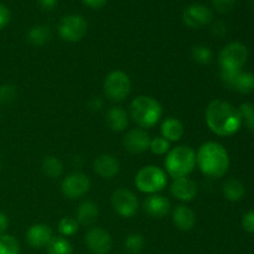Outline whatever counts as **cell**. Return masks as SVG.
<instances>
[{
  "label": "cell",
  "instance_id": "obj_37",
  "mask_svg": "<svg viewBox=\"0 0 254 254\" xmlns=\"http://www.w3.org/2000/svg\"><path fill=\"white\" fill-rule=\"evenodd\" d=\"M212 34L217 37H222L225 36L226 32H227V27L226 25L223 24L222 21H216L215 24L212 25V29H211Z\"/></svg>",
  "mask_w": 254,
  "mask_h": 254
},
{
  "label": "cell",
  "instance_id": "obj_29",
  "mask_svg": "<svg viewBox=\"0 0 254 254\" xmlns=\"http://www.w3.org/2000/svg\"><path fill=\"white\" fill-rule=\"evenodd\" d=\"M145 240L140 233H130L124 240V247L131 254H138L144 250Z\"/></svg>",
  "mask_w": 254,
  "mask_h": 254
},
{
  "label": "cell",
  "instance_id": "obj_19",
  "mask_svg": "<svg viewBox=\"0 0 254 254\" xmlns=\"http://www.w3.org/2000/svg\"><path fill=\"white\" fill-rule=\"evenodd\" d=\"M173 223L178 230L191 231L196 225V215L192 208L186 205H179L173 211Z\"/></svg>",
  "mask_w": 254,
  "mask_h": 254
},
{
  "label": "cell",
  "instance_id": "obj_8",
  "mask_svg": "<svg viewBox=\"0 0 254 254\" xmlns=\"http://www.w3.org/2000/svg\"><path fill=\"white\" fill-rule=\"evenodd\" d=\"M88 30V22L83 16L77 14L67 15L60 20L57 25L59 36L64 41L78 42L86 36Z\"/></svg>",
  "mask_w": 254,
  "mask_h": 254
},
{
  "label": "cell",
  "instance_id": "obj_38",
  "mask_svg": "<svg viewBox=\"0 0 254 254\" xmlns=\"http://www.w3.org/2000/svg\"><path fill=\"white\" fill-rule=\"evenodd\" d=\"M86 6L91 7V9H102L104 5L107 4V0H81Z\"/></svg>",
  "mask_w": 254,
  "mask_h": 254
},
{
  "label": "cell",
  "instance_id": "obj_14",
  "mask_svg": "<svg viewBox=\"0 0 254 254\" xmlns=\"http://www.w3.org/2000/svg\"><path fill=\"white\" fill-rule=\"evenodd\" d=\"M150 140V135L145 129L136 128L129 130L123 136V145L130 154H143L149 150Z\"/></svg>",
  "mask_w": 254,
  "mask_h": 254
},
{
  "label": "cell",
  "instance_id": "obj_39",
  "mask_svg": "<svg viewBox=\"0 0 254 254\" xmlns=\"http://www.w3.org/2000/svg\"><path fill=\"white\" fill-rule=\"evenodd\" d=\"M88 107L92 112L101 111V108L103 107V101H102V98H99V97H93V98L89 101Z\"/></svg>",
  "mask_w": 254,
  "mask_h": 254
},
{
  "label": "cell",
  "instance_id": "obj_13",
  "mask_svg": "<svg viewBox=\"0 0 254 254\" xmlns=\"http://www.w3.org/2000/svg\"><path fill=\"white\" fill-rule=\"evenodd\" d=\"M212 19L211 9L202 4H191L183 11V22L190 29H201L211 24Z\"/></svg>",
  "mask_w": 254,
  "mask_h": 254
},
{
  "label": "cell",
  "instance_id": "obj_27",
  "mask_svg": "<svg viewBox=\"0 0 254 254\" xmlns=\"http://www.w3.org/2000/svg\"><path fill=\"white\" fill-rule=\"evenodd\" d=\"M20 242L11 235H0V254H20Z\"/></svg>",
  "mask_w": 254,
  "mask_h": 254
},
{
  "label": "cell",
  "instance_id": "obj_5",
  "mask_svg": "<svg viewBox=\"0 0 254 254\" xmlns=\"http://www.w3.org/2000/svg\"><path fill=\"white\" fill-rule=\"evenodd\" d=\"M168 174L156 165H146L138 171L135 176V186L140 192L154 195L166 188Z\"/></svg>",
  "mask_w": 254,
  "mask_h": 254
},
{
  "label": "cell",
  "instance_id": "obj_42",
  "mask_svg": "<svg viewBox=\"0 0 254 254\" xmlns=\"http://www.w3.org/2000/svg\"><path fill=\"white\" fill-rule=\"evenodd\" d=\"M1 166H2V164H1V158H0V171H1Z\"/></svg>",
  "mask_w": 254,
  "mask_h": 254
},
{
  "label": "cell",
  "instance_id": "obj_21",
  "mask_svg": "<svg viewBox=\"0 0 254 254\" xmlns=\"http://www.w3.org/2000/svg\"><path fill=\"white\" fill-rule=\"evenodd\" d=\"M106 122L112 131L121 133V131L126 130L127 127H128L129 116L122 107L114 106L111 107L107 112Z\"/></svg>",
  "mask_w": 254,
  "mask_h": 254
},
{
  "label": "cell",
  "instance_id": "obj_23",
  "mask_svg": "<svg viewBox=\"0 0 254 254\" xmlns=\"http://www.w3.org/2000/svg\"><path fill=\"white\" fill-rule=\"evenodd\" d=\"M222 192L226 200L231 201V202H238L245 197L246 189L242 181L238 180V179H228L223 184Z\"/></svg>",
  "mask_w": 254,
  "mask_h": 254
},
{
  "label": "cell",
  "instance_id": "obj_24",
  "mask_svg": "<svg viewBox=\"0 0 254 254\" xmlns=\"http://www.w3.org/2000/svg\"><path fill=\"white\" fill-rule=\"evenodd\" d=\"M51 39V31L45 25H35L27 31V41L34 46H44Z\"/></svg>",
  "mask_w": 254,
  "mask_h": 254
},
{
  "label": "cell",
  "instance_id": "obj_41",
  "mask_svg": "<svg viewBox=\"0 0 254 254\" xmlns=\"http://www.w3.org/2000/svg\"><path fill=\"white\" fill-rule=\"evenodd\" d=\"M40 7L42 10H46V11H50V10L54 9L57 4V0H37Z\"/></svg>",
  "mask_w": 254,
  "mask_h": 254
},
{
  "label": "cell",
  "instance_id": "obj_30",
  "mask_svg": "<svg viewBox=\"0 0 254 254\" xmlns=\"http://www.w3.org/2000/svg\"><path fill=\"white\" fill-rule=\"evenodd\" d=\"M79 223L77 222L76 218L72 217H64L60 220L57 230L62 237H71V236L76 235L78 232Z\"/></svg>",
  "mask_w": 254,
  "mask_h": 254
},
{
  "label": "cell",
  "instance_id": "obj_25",
  "mask_svg": "<svg viewBox=\"0 0 254 254\" xmlns=\"http://www.w3.org/2000/svg\"><path fill=\"white\" fill-rule=\"evenodd\" d=\"M41 169L46 176L50 179H57L62 175L64 173V165H62L61 160L57 159L56 156L49 155L44 158L41 164Z\"/></svg>",
  "mask_w": 254,
  "mask_h": 254
},
{
  "label": "cell",
  "instance_id": "obj_18",
  "mask_svg": "<svg viewBox=\"0 0 254 254\" xmlns=\"http://www.w3.org/2000/svg\"><path fill=\"white\" fill-rule=\"evenodd\" d=\"M144 211L153 218H163L170 212V201L165 196L149 195L143 203Z\"/></svg>",
  "mask_w": 254,
  "mask_h": 254
},
{
  "label": "cell",
  "instance_id": "obj_36",
  "mask_svg": "<svg viewBox=\"0 0 254 254\" xmlns=\"http://www.w3.org/2000/svg\"><path fill=\"white\" fill-rule=\"evenodd\" d=\"M11 19V14H10L9 7L5 6L4 4H0V30L7 26Z\"/></svg>",
  "mask_w": 254,
  "mask_h": 254
},
{
  "label": "cell",
  "instance_id": "obj_17",
  "mask_svg": "<svg viewBox=\"0 0 254 254\" xmlns=\"http://www.w3.org/2000/svg\"><path fill=\"white\" fill-rule=\"evenodd\" d=\"M52 237V230L45 223H35L26 231V242L32 248L46 247Z\"/></svg>",
  "mask_w": 254,
  "mask_h": 254
},
{
  "label": "cell",
  "instance_id": "obj_15",
  "mask_svg": "<svg viewBox=\"0 0 254 254\" xmlns=\"http://www.w3.org/2000/svg\"><path fill=\"white\" fill-rule=\"evenodd\" d=\"M170 192L176 200L181 202H191L197 196L198 188L196 181L185 176V178L174 179L170 186Z\"/></svg>",
  "mask_w": 254,
  "mask_h": 254
},
{
  "label": "cell",
  "instance_id": "obj_31",
  "mask_svg": "<svg viewBox=\"0 0 254 254\" xmlns=\"http://www.w3.org/2000/svg\"><path fill=\"white\" fill-rule=\"evenodd\" d=\"M242 122H245L246 127L251 133L254 134V104L251 102H245L238 108Z\"/></svg>",
  "mask_w": 254,
  "mask_h": 254
},
{
  "label": "cell",
  "instance_id": "obj_26",
  "mask_svg": "<svg viewBox=\"0 0 254 254\" xmlns=\"http://www.w3.org/2000/svg\"><path fill=\"white\" fill-rule=\"evenodd\" d=\"M47 254H73V247L66 237H52L46 246Z\"/></svg>",
  "mask_w": 254,
  "mask_h": 254
},
{
  "label": "cell",
  "instance_id": "obj_4",
  "mask_svg": "<svg viewBox=\"0 0 254 254\" xmlns=\"http://www.w3.org/2000/svg\"><path fill=\"white\" fill-rule=\"evenodd\" d=\"M165 173L173 179L189 176L196 168V151L186 145H179L170 149L166 154Z\"/></svg>",
  "mask_w": 254,
  "mask_h": 254
},
{
  "label": "cell",
  "instance_id": "obj_6",
  "mask_svg": "<svg viewBox=\"0 0 254 254\" xmlns=\"http://www.w3.org/2000/svg\"><path fill=\"white\" fill-rule=\"evenodd\" d=\"M248 59V49L238 41L226 45L218 54L221 72H237L243 68Z\"/></svg>",
  "mask_w": 254,
  "mask_h": 254
},
{
  "label": "cell",
  "instance_id": "obj_2",
  "mask_svg": "<svg viewBox=\"0 0 254 254\" xmlns=\"http://www.w3.org/2000/svg\"><path fill=\"white\" fill-rule=\"evenodd\" d=\"M196 165L208 178H222L230 168V156L222 144L207 141L196 153Z\"/></svg>",
  "mask_w": 254,
  "mask_h": 254
},
{
  "label": "cell",
  "instance_id": "obj_33",
  "mask_svg": "<svg viewBox=\"0 0 254 254\" xmlns=\"http://www.w3.org/2000/svg\"><path fill=\"white\" fill-rule=\"evenodd\" d=\"M16 96L17 89L12 84H2L0 87V103L1 104L11 103L12 101H15Z\"/></svg>",
  "mask_w": 254,
  "mask_h": 254
},
{
  "label": "cell",
  "instance_id": "obj_9",
  "mask_svg": "<svg viewBox=\"0 0 254 254\" xmlns=\"http://www.w3.org/2000/svg\"><path fill=\"white\" fill-rule=\"evenodd\" d=\"M111 202L114 212L123 218L133 217L139 210L138 197L129 189H117L112 195Z\"/></svg>",
  "mask_w": 254,
  "mask_h": 254
},
{
  "label": "cell",
  "instance_id": "obj_20",
  "mask_svg": "<svg viewBox=\"0 0 254 254\" xmlns=\"http://www.w3.org/2000/svg\"><path fill=\"white\" fill-rule=\"evenodd\" d=\"M99 216V208L98 205L93 201H83L79 203L78 208L76 212V220L79 225L82 226H93L97 222Z\"/></svg>",
  "mask_w": 254,
  "mask_h": 254
},
{
  "label": "cell",
  "instance_id": "obj_40",
  "mask_svg": "<svg viewBox=\"0 0 254 254\" xmlns=\"http://www.w3.org/2000/svg\"><path fill=\"white\" fill-rule=\"evenodd\" d=\"M9 217L7 215H5L4 212H0V235L2 233H6L7 228H9Z\"/></svg>",
  "mask_w": 254,
  "mask_h": 254
},
{
  "label": "cell",
  "instance_id": "obj_1",
  "mask_svg": "<svg viewBox=\"0 0 254 254\" xmlns=\"http://www.w3.org/2000/svg\"><path fill=\"white\" fill-rule=\"evenodd\" d=\"M206 124L218 136H231L240 130L242 118L238 108L223 99L210 102L205 112Z\"/></svg>",
  "mask_w": 254,
  "mask_h": 254
},
{
  "label": "cell",
  "instance_id": "obj_3",
  "mask_svg": "<svg viewBox=\"0 0 254 254\" xmlns=\"http://www.w3.org/2000/svg\"><path fill=\"white\" fill-rule=\"evenodd\" d=\"M130 118L141 129L155 127L163 117V107L150 96H138L133 99L129 107Z\"/></svg>",
  "mask_w": 254,
  "mask_h": 254
},
{
  "label": "cell",
  "instance_id": "obj_22",
  "mask_svg": "<svg viewBox=\"0 0 254 254\" xmlns=\"http://www.w3.org/2000/svg\"><path fill=\"white\" fill-rule=\"evenodd\" d=\"M161 136L168 141H179L184 136L185 129L181 121H179L175 117H168L161 123Z\"/></svg>",
  "mask_w": 254,
  "mask_h": 254
},
{
  "label": "cell",
  "instance_id": "obj_35",
  "mask_svg": "<svg viewBox=\"0 0 254 254\" xmlns=\"http://www.w3.org/2000/svg\"><path fill=\"white\" fill-rule=\"evenodd\" d=\"M242 227L246 232L254 233V211H248L242 217Z\"/></svg>",
  "mask_w": 254,
  "mask_h": 254
},
{
  "label": "cell",
  "instance_id": "obj_11",
  "mask_svg": "<svg viewBox=\"0 0 254 254\" xmlns=\"http://www.w3.org/2000/svg\"><path fill=\"white\" fill-rule=\"evenodd\" d=\"M84 242L92 254H108L112 250L111 233L102 227H91L84 236Z\"/></svg>",
  "mask_w": 254,
  "mask_h": 254
},
{
  "label": "cell",
  "instance_id": "obj_28",
  "mask_svg": "<svg viewBox=\"0 0 254 254\" xmlns=\"http://www.w3.org/2000/svg\"><path fill=\"white\" fill-rule=\"evenodd\" d=\"M191 57L200 64H208L213 60V52L206 45H196L191 50Z\"/></svg>",
  "mask_w": 254,
  "mask_h": 254
},
{
  "label": "cell",
  "instance_id": "obj_34",
  "mask_svg": "<svg viewBox=\"0 0 254 254\" xmlns=\"http://www.w3.org/2000/svg\"><path fill=\"white\" fill-rule=\"evenodd\" d=\"M211 1L216 11L220 14H228L235 9L237 0H211Z\"/></svg>",
  "mask_w": 254,
  "mask_h": 254
},
{
  "label": "cell",
  "instance_id": "obj_10",
  "mask_svg": "<svg viewBox=\"0 0 254 254\" xmlns=\"http://www.w3.org/2000/svg\"><path fill=\"white\" fill-rule=\"evenodd\" d=\"M91 179L83 173H72L67 175L61 183V192L69 200H78L86 196L91 190Z\"/></svg>",
  "mask_w": 254,
  "mask_h": 254
},
{
  "label": "cell",
  "instance_id": "obj_7",
  "mask_svg": "<svg viewBox=\"0 0 254 254\" xmlns=\"http://www.w3.org/2000/svg\"><path fill=\"white\" fill-rule=\"evenodd\" d=\"M103 91L111 101H124L131 92L130 77L123 71H112L104 79Z\"/></svg>",
  "mask_w": 254,
  "mask_h": 254
},
{
  "label": "cell",
  "instance_id": "obj_32",
  "mask_svg": "<svg viewBox=\"0 0 254 254\" xmlns=\"http://www.w3.org/2000/svg\"><path fill=\"white\" fill-rule=\"evenodd\" d=\"M149 150L155 155H166L170 151V141L164 139L163 136H156L150 140Z\"/></svg>",
  "mask_w": 254,
  "mask_h": 254
},
{
  "label": "cell",
  "instance_id": "obj_12",
  "mask_svg": "<svg viewBox=\"0 0 254 254\" xmlns=\"http://www.w3.org/2000/svg\"><path fill=\"white\" fill-rule=\"evenodd\" d=\"M221 79L230 89L242 94H250L254 91V74L252 72H221Z\"/></svg>",
  "mask_w": 254,
  "mask_h": 254
},
{
  "label": "cell",
  "instance_id": "obj_16",
  "mask_svg": "<svg viewBox=\"0 0 254 254\" xmlns=\"http://www.w3.org/2000/svg\"><path fill=\"white\" fill-rule=\"evenodd\" d=\"M93 169L97 175L103 179H113L118 175L121 170V163L112 154H102L96 158L93 163Z\"/></svg>",
  "mask_w": 254,
  "mask_h": 254
}]
</instances>
